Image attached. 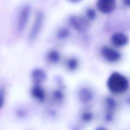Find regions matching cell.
I'll return each mask as SVG.
<instances>
[{"instance_id":"1","label":"cell","mask_w":130,"mask_h":130,"mask_svg":"<svg viewBox=\"0 0 130 130\" xmlns=\"http://www.w3.org/2000/svg\"><path fill=\"white\" fill-rule=\"evenodd\" d=\"M107 86L109 89L114 93H122L128 89L129 82L125 76L119 73L115 72L108 78Z\"/></svg>"},{"instance_id":"2","label":"cell","mask_w":130,"mask_h":130,"mask_svg":"<svg viewBox=\"0 0 130 130\" xmlns=\"http://www.w3.org/2000/svg\"><path fill=\"white\" fill-rule=\"evenodd\" d=\"M30 7L29 5L23 6L20 10L17 18V28L19 32H22L25 28L30 15Z\"/></svg>"},{"instance_id":"3","label":"cell","mask_w":130,"mask_h":130,"mask_svg":"<svg viewBox=\"0 0 130 130\" xmlns=\"http://www.w3.org/2000/svg\"><path fill=\"white\" fill-rule=\"evenodd\" d=\"M43 15L41 12H39L36 14L28 35L29 41H34L39 36L43 25Z\"/></svg>"},{"instance_id":"4","label":"cell","mask_w":130,"mask_h":130,"mask_svg":"<svg viewBox=\"0 0 130 130\" xmlns=\"http://www.w3.org/2000/svg\"><path fill=\"white\" fill-rule=\"evenodd\" d=\"M115 5V2L113 0H100L96 4L98 9L103 13L111 12L114 9Z\"/></svg>"},{"instance_id":"5","label":"cell","mask_w":130,"mask_h":130,"mask_svg":"<svg viewBox=\"0 0 130 130\" xmlns=\"http://www.w3.org/2000/svg\"><path fill=\"white\" fill-rule=\"evenodd\" d=\"M103 56L109 61L115 62L119 59L120 54L117 51L108 47H104L102 50Z\"/></svg>"},{"instance_id":"6","label":"cell","mask_w":130,"mask_h":130,"mask_svg":"<svg viewBox=\"0 0 130 130\" xmlns=\"http://www.w3.org/2000/svg\"><path fill=\"white\" fill-rule=\"evenodd\" d=\"M112 43L117 47H122L125 45L128 42L127 37L124 34L116 32L111 37Z\"/></svg>"},{"instance_id":"7","label":"cell","mask_w":130,"mask_h":130,"mask_svg":"<svg viewBox=\"0 0 130 130\" xmlns=\"http://www.w3.org/2000/svg\"><path fill=\"white\" fill-rule=\"evenodd\" d=\"M71 22L72 25L78 31L83 32L86 30L88 27V24L86 21L79 17H72L71 18Z\"/></svg>"},{"instance_id":"8","label":"cell","mask_w":130,"mask_h":130,"mask_svg":"<svg viewBox=\"0 0 130 130\" xmlns=\"http://www.w3.org/2000/svg\"><path fill=\"white\" fill-rule=\"evenodd\" d=\"M33 81L37 84H39L43 82L46 78L45 72L42 70H36L32 74Z\"/></svg>"},{"instance_id":"9","label":"cell","mask_w":130,"mask_h":130,"mask_svg":"<svg viewBox=\"0 0 130 130\" xmlns=\"http://www.w3.org/2000/svg\"><path fill=\"white\" fill-rule=\"evenodd\" d=\"M31 93L34 97L39 100H42L45 96V92L43 89L40 86L37 85L31 90Z\"/></svg>"},{"instance_id":"10","label":"cell","mask_w":130,"mask_h":130,"mask_svg":"<svg viewBox=\"0 0 130 130\" xmlns=\"http://www.w3.org/2000/svg\"><path fill=\"white\" fill-rule=\"evenodd\" d=\"M80 95L81 99L83 101L86 102L90 100V99L91 98L92 94L89 90L85 88L81 90Z\"/></svg>"},{"instance_id":"11","label":"cell","mask_w":130,"mask_h":130,"mask_svg":"<svg viewBox=\"0 0 130 130\" xmlns=\"http://www.w3.org/2000/svg\"><path fill=\"white\" fill-rule=\"evenodd\" d=\"M59 56L56 51H52L49 54V58L52 62H56L58 60Z\"/></svg>"},{"instance_id":"12","label":"cell","mask_w":130,"mask_h":130,"mask_svg":"<svg viewBox=\"0 0 130 130\" xmlns=\"http://www.w3.org/2000/svg\"><path fill=\"white\" fill-rule=\"evenodd\" d=\"M77 61L74 59H72L70 60L68 63L69 68L71 69V70L75 69L77 67Z\"/></svg>"},{"instance_id":"13","label":"cell","mask_w":130,"mask_h":130,"mask_svg":"<svg viewBox=\"0 0 130 130\" xmlns=\"http://www.w3.org/2000/svg\"><path fill=\"white\" fill-rule=\"evenodd\" d=\"M68 31L66 29H62L59 32V36L61 38H64L68 35Z\"/></svg>"},{"instance_id":"14","label":"cell","mask_w":130,"mask_h":130,"mask_svg":"<svg viewBox=\"0 0 130 130\" xmlns=\"http://www.w3.org/2000/svg\"><path fill=\"white\" fill-rule=\"evenodd\" d=\"M87 16L88 17L90 18V19H93L95 16V12L92 10V9H90L87 11Z\"/></svg>"},{"instance_id":"15","label":"cell","mask_w":130,"mask_h":130,"mask_svg":"<svg viewBox=\"0 0 130 130\" xmlns=\"http://www.w3.org/2000/svg\"><path fill=\"white\" fill-rule=\"evenodd\" d=\"M123 3H124V5L126 6L130 7V0H126L123 1Z\"/></svg>"},{"instance_id":"16","label":"cell","mask_w":130,"mask_h":130,"mask_svg":"<svg viewBox=\"0 0 130 130\" xmlns=\"http://www.w3.org/2000/svg\"><path fill=\"white\" fill-rule=\"evenodd\" d=\"M95 130H106V129L103 127H99L96 128Z\"/></svg>"}]
</instances>
